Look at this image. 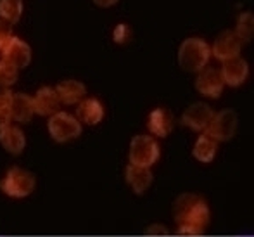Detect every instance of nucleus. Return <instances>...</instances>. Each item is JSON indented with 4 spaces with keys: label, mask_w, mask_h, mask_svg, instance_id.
Instances as JSON below:
<instances>
[{
    "label": "nucleus",
    "mask_w": 254,
    "mask_h": 237,
    "mask_svg": "<svg viewBox=\"0 0 254 237\" xmlns=\"http://www.w3.org/2000/svg\"><path fill=\"white\" fill-rule=\"evenodd\" d=\"M173 218L178 236L199 237L206 232L211 220L209 204L202 196L185 192L173 203Z\"/></svg>",
    "instance_id": "nucleus-1"
},
{
    "label": "nucleus",
    "mask_w": 254,
    "mask_h": 237,
    "mask_svg": "<svg viewBox=\"0 0 254 237\" xmlns=\"http://www.w3.org/2000/svg\"><path fill=\"white\" fill-rule=\"evenodd\" d=\"M211 57V47L199 37L185 38L178 47V66L187 73H199L207 66Z\"/></svg>",
    "instance_id": "nucleus-2"
},
{
    "label": "nucleus",
    "mask_w": 254,
    "mask_h": 237,
    "mask_svg": "<svg viewBox=\"0 0 254 237\" xmlns=\"http://www.w3.org/2000/svg\"><path fill=\"white\" fill-rule=\"evenodd\" d=\"M37 187V177L30 170L21 166H10L0 178V192L10 199H24L31 196Z\"/></svg>",
    "instance_id": "nucleus-3"
},
{
    "label": "nucleus",
    "mask_w": 254,
    "mask_h": 237,
    "mask_svg": "<svg viewBox=\"0 0 254 237\" xmlns=\"http://www.w3.org/2000/svg\"><path fill=\"white\" fill-rule=\"evenodd\" d=\"M161 156L159 142L152 135H135L130 142V153L128 159L130 164L142 168H151L157 163Z\"/></svg>",
    "instance_id": "nucleus-4"
},
{
    "label": "nucleus",
    "mask_w": 254,
    "mask_h": 237,
    "mask_svg": "<svg viewBox=\"0 0 254 237\" xmlns=\"http://www.w3.org/2000/svg\"><path fill=\"white\" fill-rule=\"evenodd\" d=\"M47 130L49 135L57 144H66L80 137L83 127L74 114H69L66 111H57L56 114L49 116Z\"/></svg>",
    "instance_id": "nucleus-5"
},
{
    "label": "nucleus",
    "mask_w": 254,
    "mask_h": 237,
    "mask_svg": "<svg viewBox=\"0 0 254 237\" xmlns=\"http://www.w3.org/2000/svg\"><path fill=\"white\" fill-rule=\"evenodd\" d=\"M237 127H239L237 111L232 109V107H225V109L213 114L209 125L204 130V134L213 139L214 142H228L237 134Z\"/></svg>",
    "instance_id": "nucleus-6"
},
{
    "label": "nucleus",
    "mask_w": 254,
    "mask_h": 237,
    "mask_svg": "<svg viewBox=\"0 0 254 237\" xmlns=\"http://www.w3.org/2000/svg\"><path fill=\"white\" fill-rule=\"evenodd\" d=\"M223 78L220 75V70L213 66H206L202 68L197 73L195 78V90L204 97H209V99H218L223 94Z\"/></svg>",
    "instance_id": "nucleus-7"
},
{
    "label": "nucleus",
    "mask_w": 254,
    "mask_h": 237,
    "mask_svg": "<svg viewBox=\"0 0 254 237\" xmlns=\"http://www.w3.org/2000/svg\"><path fill=\"white\" fill-rule=\"evenodd\" d=\"M213 114H214L213 107H211L209 104L199 100V102L190 104V106L184 111V114H182V125L190 128L192 132L202 134L207 128V125H209Z\"/></svg>",
    "instance_id": "nucleus-8"
},
{
    "label": "nucleus",
    "mask_w": 254,
    "mask_h": 237,
    "mask_svg": "<svg viewBox=\"0 0 254 237\" xmlns=\"http://www.w3.org/2000/svg\"><path fill=\"white\" fill-rule=\"evenodd\" d=\"M241 50H242L241 38L235 35L234 30H227L216 37L213 47H211V54H213L218 61L223 63V61L239 57L241 56Z\"/></svg>",
    "instance_id": "nucleus-9"
},
{
    "label": "nucleus",
    "mask_w": 254,
    "mask_h": 237,
    "mask_svg": "<svg viewBox=\"0 0 254 237\" xmlns=\"http://www.w3.org/2000/svg\"><path fill=\"white\" fill-rule=\"evenodd\" d=\"M2 61L12 64L14 68L21 70L26 68L31 63V47L24 40L17 37H12L2 50Z\"/></svg>",
    "instance_id": "nucleus-10"
},
{
    "label": "nucleus",
    "mask_w": 254,
    "mask_h": 237,
    "mask_svg": "<svg viewBox=\"0 0 254 237\" xmlns=\"http://www.w3.org/2000/svg\"><path fill=\"white\" fill-rule=\"evenodd\" d=\"M220 75L223 78V83L228 87H241L249 77V64L241 56L234 59L223 61Z\"/></svg>",
    "instance_id": "nucleus-11"
},
{
    "label": "nucleus",
    "mask_w": 254,
    "mask_h": 237,
    "mask_svg": "<svg viewBox=\"0 0 254 237\" xmlns=\"http://www.w3.org/2000/svg\"><path fill=\"white\" fill-rule=\"evenodd\" d=\"M9 114L10 120L17 123H28L35 116V106H33V95H28L24 92H16L12 94L9 104Z\"/></svg>",
    "instance_id": "nucleus-12"
},
{
    "label": "nucleus",
    "mask_w": 254,
    "mask_h": 237,
    "mask_svg": "<svg viewBox=\"0 0 254 237\" xmlns=\"http://www.w3.org/2000/svg\"><path fill=\"white\" fill-rule=\"evenodd\" d=\"M125 180H127L128 187L133 190L137 196L145 194L152 185L154 175L151 168H142V166H133V164H128L127 170H125Z\"/></svg>",
    "instance_id": "nucleus-13"
},
{
    "label": "nucleus",
    "mask_w": 254,
    "mask_h": 237,
    "mask_svg": "<svg viewBox=\"0 0 254 237\" xmlns=\"http://www.w3.org/2000/svg\"><path fill=\"white\" fill-rule=\"evenodd\" d=\"M33 106H35V114H40V116H52V114H56L61 106V100L56 88L52 87L38 88L37 94L33 95Z\"/></svg>",
    "instance_id": "nucleus-14"
},
{
    "label": "nucleus",
    "mask_w": 254,
    "mask_h": 237,
    "mask_svg": "<svg viewBox=\"0 0 254 237\" xmlns=\"http://www.w3.org/2000/svg\"><path fill=\"white\" fill-rule=\"evenodd\" d=\"M147 128L154 137H168L173 130V116L164 107H156V109L151 111L147 118Z\"/></svg>",
    "instance_id": "nucleus-15"
},
{
    "label": "nucleus",
    "mask_w": 254,
    "mask_h": 237,
    "mask_svg": "<svg viewBox=\"0 0 254 237\" xmlns=\"http://www.w3.org/2000/svg\"><path fill=\"white\" fill-rule=\"evenodd\" d=\"M56 92L59 95L61 104L66 106H76L78 102L85 99L87 95V87L80 80H63L56 87Z\"/></svg>",
    "instance_id": "nucleus-16"
},
{
    "label": "nucleus",
    "mask_w": 254,
    "mask_h": 237,
    "mask_svg": "<svg viewBox=\"0 0 254 237\" xmlns=\"http://www.w3.org/2000/svg\"><path fill=\"white\" fill-rule=\"evenodd\" d=\"M76 118L80 123L85 125H97L104 120V106L99 99L90 97L83 99L81 102L76 104Z\"/></svg>",
    "instance_id": "nucleus-17"
},
{
    "label": "nucleus",
    "mask_w": 254,
    "mask_h": 237,
    "mask_svg": "<svg viewBox=\"0 0 254 237\" xmlns=\"http://www.w3.org/2000/svg\"><path fill=\"white\" fill-rule=\"evenodd\" d=\"M0 146H2L7 153L17 156V154L23 153L24 147H26V135H24V132L21 130L19 127L9 125V127H5L3 130H0Z\"/></svg>",
    "instance_id": "nucleus-18"
},
{
    "label": "nucleus",
    "mask_w": 254,
    "mask_h": 237,
    "mask_svg": "<svg viewBox=\"0 0 254 237\" xmlns=\"http://www.w3.org/2000/svg\"><path fill=\"white\" fill-rule=\"evenodd\" d=\"M216 151H218V142H214L211 137H207L206 134H202L197 137V141L194 144V149H192V156L199 161V163H211L216 158Z\"/></svg>",
    "instance_id": "nucleus-19"
},
{
    "label": "nucleus",
    "mask_w": 254,
    "mask_h": 237,
    "mask_svg": "<svg viewBox=\"0 0 254 237\" xmlns=\"http://www.w3.org/2000/svg\"><path fill=\"white\" fill-rule=\"evenodd\" d=\"M23 16V0H0V19L9 24L19 23Z\"/></svg>",
    "instance_id": "nucleus-20"
},
{
    "label": "nucleus",
    "mask_w": 254,
    "mask_h": 237,
    "mask_svg": "<svg viewBox=\"0 0 254 237\" xmlns=\"http://www.w3.org/2000/svg\"><path fill=\"white\" fill-rule=\"evenodd\" d=\"M235 35L241 38L242 44L253 40V33H254V17L253 12H242L237 19V26H235Z\"/></svg>",
    "instance_id": "nucleus-21"
},
{
    "label": "nucleus",
    "mask_w": 254,
    "mask_h": 237,
    "mask_svg": "<svg viewBox=\"0 0 254 237\" xmlns=\"http://www.w3.org/2000/svg\"><path fill=\"white\" fill-rule=\"evenodd\" d=\"M19 77V70L14 68L12 64L0 61V88H9L17 81Z\"/></svg>",
    "instance_id": "nucleus-22"
},
{
    "label": "nucleus",
    "mask_w": 254,
    "mask_h": 237,
    "mask_svg": "<svg viewBox=\"0 0 254 237\" xmlns=\"http://www.w3.org/2000/svg\"><path fill=\"white\" fill-rule=\"evenodd\" d=\"M12 26H10L7 21L0 19V50H2L3 47L7 45V42L12 38Z\"/></svg>",
    "instance_id": "nucleus-23"
},
{
    "label": "nucleus",
    "mask_w": 254,
    "mask_h": 237,
    "mask_svg": "<svg viewBox=\"0 0 254 237\" xmlns=\"http://www.w3.org/2000/svg\"><path fill=\"white\" fill-rule=\"evenodd\" d=\"M10 99H12V92H10L9 88H2V90H0V109L9 111Z\"/></svg>",
    "instance_id": "nucleus-24"
},
{
    "label": "nucleus",
    "mask_w": 254,
    "mask_h": 237,
    "mask_svg": "<svg viewBox=\"0 0 254 237\" xmlns=\"http://www.w3.org/2000/svg\"><path fill=\"white\" fill-rule=\"evenodd\" d=\"M9 125H10V114H9V111L0 109V130H3V128L9 127Z\"/></svg>",
    "instance_id": "nucleus-25"
},
{
    "label": "nucleus",
    "mask_w": 254,
    "mask_h": 237,
    "mask_svg": "<svg viewBox=\"0 0 254 237\" xmlns=\"http://www.w3.org/2000/svg\"><path fill=\"white\" fill-rule=\"evenodd\" d=\"M120 2V0H94V3L95 5H99V7H113V5H116V3Z\"/></svg>",
    "instance_id": "nucleus-26"
},
{
    "label": "nucleus",
    "mask_w": 254,
    "mask_h": 237,
    "mask_svg": "<svg viewBox=\"0 0 254 237\" xmlns=\"http://www.w3.org/2000/svg\"><path fill=\"white\" fill-rule=\"evenodd\" d=\"M149 234H156V232H159V234H166V227H161V225H154V227H149L147 229Z\"/></svg>",
    "instance_id": "nucleus-27"
},
{
    "label": "nucleus",
    "mask_w": 254,
    "mask_h": 237,
    "mask_svg": "<svg viewBox=\"0 0 254 237\" xmlns=\"http://www.w3.org/2000/svg\"><path fill=\"white\" fill-rule=\"evenodd\" d=\"M241 237H253V236H241Z\"/></svg>",
    "instance_id": "nucleus-28"
}]
</instances>
